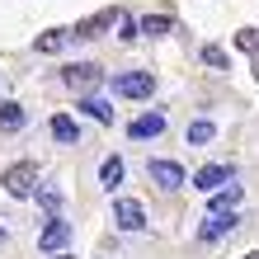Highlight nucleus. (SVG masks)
Listing matches in <instances>:
<instances>
[{
	"instance_id": "obj_3",
	"label": "nucleus",
	"mask_w": 259,
	"mask_h": 259,
	"mask_svg": "<svg viewBox=\"0 0 259 259\" xmlns=\"http://www.w3.org/2000/svg\"><path fill=\"white\" fill-rule=\"evenodd\" d=\"M113 95H123V99H151V95H156V80H151L146 71H123V75H113Z\"/></svg>"
},
{
	"instance_id": "obj_13",
	"label": "nucleus",
	"mask_w": 259,
	"mask_h": 259,
	"mask_svg": "<svg viewBox=\"0 0 259 259\" xmlns=\"http://www.w3.org/2000/svg\"><path fill=\"white\" fill-rule=\"evenodd\" d=\"M66 42H71V28H48V33L33 38V52H62Z\"/></svg>"
},
{
	"instance_id": "obj_19",
	"label": "nucleus",
	"mask_w": 259,
	"mask_h": 259,
	"mask_svg": "<svg viewBox=\"0 0 259 259\" xmlns=\"http://www.w3.org/2000/svg\"><path fill=\"white\" fill-rule=\"evenodd\" d=\"M203 62H207L212 71H226V52L217 48V42H207V48H203Z\"/></svg>"
},
{
	"instance_id": "obj_14",
	"label": "nucleus",
	"mask_w": 259,
	"mask_h": 259,
	"mask_svg": "<svg viewBox=\"0 0 259 259\" xmlns=\"http://www.w3.org/2000/svg\"><path fill=\"white\" fill-rule=\"evenodd\" d=\"M175 28V19L170 14H146L142 24H137V33H146V38H160V33H170Z\"/></svg>"
},
{
	"instance_id": "obj_11",
	"label": "nucleus",
	"mask_w": 259,
	"mask_h": 259,
	"mask_svg": "<svg viewBox=\"0 0 259 259\" xmlns=\"http://www.w3.org/2000/svg\"><path fill=\"white\" fill-rule=\"evenodd\" d=\"M52 137H57V142H62V146H71V142H80V123H75V118L71 113H52Z\"/></svg>"
},
{
	"instance_id": "obj_7",
	"label": "nucleus",
	"mask_w": 259,
	"mask_h": 259,
	"mask_svg": "<svg viewBox=\"0 0 259 259\" xmlns=\"http://www.w3.org/2000/svg\"><path fill=\"white\" fill-rule=\"evenodd\" d=\"M62 80H66L71 90H95V85L104 80V71H99L95 62H75V66H66V71H62Z\"/></svg>"
},
{
	"instance_id": "obj_21",
	"label": "nucleus",
	"mask_w": 259,
	"mask_h": 259,
	"mask_svg": "<svg viewBox=\"0 0 259 259\" xmlns=\"http://www.w3.org/2000/svg\"><path fill=\"white\" fill-rule=\"evenodd\" d=\"M0 245H5V226H0Z\"/></svg>"
},
{
	"instance_id": "obj_1",
	"label": "nucleus",
	"mask_w": 259,
	"mask_h": 259,
	"mask_svg": "<svg viewBox=\"0 0 259 259\" xmlns=\"http://www.w3.org/2000/svg\"><path fill=\"white\" fill-rule=\"evenodd\" d=\"M66 245H71V222L66 217H48V226H42V236H38V250L52 254V259H66Z\"/></svg>"
},
{
	"instance_id": "obj_4",
	"label": "nucleus",
	"mask_w": 259,
	"mask_h": 259,
	"mask_svg": "<svg viewBox=\"0 0 259 259\" xmlns=\"http://www.w3.org/2000/svg\"><path fill=\"white\" fill-rule=\"evenodd\" d=\"M113 226L118 231H146V212L137 198H118L113 203Z\"/></svg>"
},
{
	"instance_id": "obj_17",
	"label": "nucleus",
	"mask_w": 259,
	"mask_h": 259,
	"mask_svg": "<svg viewBox=\"0 0 259 259\" xmlns=\"http://www.w3.org/2000/svg\"><path fill=\"white\" fill-rule=\"evenodd\" d=\"M24 127V109L19 104H0V132H19Z\"/></svg>"
},
{
	"instance_id": "obj_8",
	"label": "nucleus",
	"mask_w": 259,
	"mask_h": 259,
	"mask_svg": "<svg viewBox=\"0 0 259 259\" xmlns=\"http://www.w3.org/2000/svg\"><path fill=\"white\" fill-rule=\"evenodd\" d=\"M165 132V113H142V118H132L127 123V137L132 142H151V137H160Z\"/></svg>"
},
{
	"instance_id": "obj_12",
	"label": "nucleus",
	"mask_w": 259,
	"mask_h": 259,
	"mask_svg": "<svg viewBox=\"0 0 259 259\" xmlns=\"http://www.w3.org/2000/svg\"><path fill=\"white\" fill-rule=\"evenodd\" d=\"M123 175H127V165H123V156H109V160L99 165V184L109 189V193H113L118 184H123Z\"/></svg>"
},
{
	"instance_id": "obj_2",
	"label": "nucleus",
	"mask_w": 259,
	"mask_h": 259,
	"mask_svg": "<svg viewBox=\"0 0 259 259\" xmlns=\"http://www.w3.org/2000/svg\"><path fill=\"white\" fill-rule=\"evenodd\" d=\"M33 189H38V165L33 160H19V165L5 170V193L10 198H33Z\"/></svg>"
},
{
	"instance_id": "obj_10",
	"label": "nucleus",
	"mask_w": 259,
	"mask_h": 259,
	"mask_svg": "<svg viewBox=\"0 0 259 259\" xmlns=\"http://www.w3.org/2000/svg\"><path fill=\"white\" fill-rule=\"evenodd\" d=\"M75 109H80L85 118H95V123H104V127L113 123V104L99 99V95H80V104H75Z\"/></svg>"
},
{
	"instance_id": "obj_18",
	"label": "nucleus",
	"mask_w": 259,
	"mask_h": 259,
	"mask_svg": "<svg viewBox=\"0 0 259 259\" xmlns=\"http://www.w3.org/2000/svg\"><path fill=\"white\" fill-rule=\"evenodd\" d=\"M212 137H217V127H212L207 118H198V123H189V146H207Z\"/></svg>"
},
{
	"instance_id": "obj_16",
	"label": "nucleus",
	"mask_w": 259,
	"mask_h": 259,
	"mask_svg": "<svg viewBox=\"0 0 259 259\" xmlns=\"http://www.w3.org/2000/svg\"><path fill=\"white\" fill-rule=\"evenodd\" d=\"M236 203H240V184H222L212 193V212H231Z\"/></svg>"
},
{
	"instance_id": "obj_20",
	"label": "nucleus",
	"mask_w": 259,
	"mask_h": 259,
	"mask_svg": "<svg viewBox=\"0 0 259 259\" xmlns=\"http://www.w3.org/2000/svg\"><path fill=\"white\" fill-rule=\"evenodd\" d=\"M236 48L240 52H259V33H254V28H240V33H236Z\"/></svg>"
},
{
	"instance_id": "obj_6",
	"label": "nucleus",
	"mask_w": 259,
	"mask_h": 259,
	"mask_svg": "<svg viewBox=\"0 0 259 259\" xmlns=\"http://www.w3.org/2000/svg\"><path fill=\"white\" fill-rule=\"evenodd\" d=\"M236 222H240L236 207H231V212H207V222L198 226V240H222V236H231Z\"/></svg>"
},
{
	"instance_id": "obj_15",
	"label": "nucleus",
	"mask_w": 259,
	"mask_h": 259,
	"mask_svg": "<svg viewBox=\"0 0 259 259\" xmlns=\"http://www.w3.org/2000/svg\"><path fill=\"white\" fill-rule=\"evenodd\" d=\"M33 198L42 203V212H48V217H57V212H62V193H57L52 184H42V179H38V189H33Z\"/></svg>"
},
{
	"instance_id": "obj_22",
	"label": "nucleus",
	"mask_w": 259,
	"mask_h": 259,
	"mask_svg": "<svg viewBox=\"0 0 259 259\" xmlns=\"http://www.w3.org/2000/svg\"><path fill=\"white\" fill-rule=\"evenodd\" d=\"M245 259H259V250H254V254H245Z\"/></svg>"
},
{
	"instance_id": "obj_9",
	"label": "nucleus",
	"mask_w": 259,
	"mask_h": 259,
	"mask_svg": "<svg viewBox=\"0 0 259 259\" xmlns=\"http://www.w3.org/2000/svg\"><path fill=\"white\" fill-rule=\"evenodd\" d=\"M222 184H231V165H203L193 175V189H203V193H217Z\"/></svg>"
},
{
	"instance_id": "obj_5",
	"label": "nucleus",
	"mask_w": 259,
	"mask_h": 259,
	"mask_svg": "<svg viewBox=\"0 0 259 259\" xmlns=\"http://www.w3.org/2000/svg\"><path fill=\"white\" fill-rule=\"evenodd\" d=\"M146 175L156 179L165 193H175L179 184H184V165H179V160H151V165H146Z\"/></svg>"
}]
</instances>
